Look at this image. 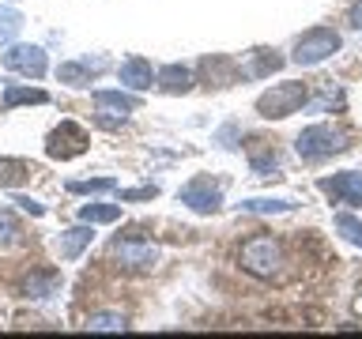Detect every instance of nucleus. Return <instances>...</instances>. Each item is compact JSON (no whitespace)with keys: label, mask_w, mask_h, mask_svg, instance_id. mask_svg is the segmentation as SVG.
Listing matches in <instances>:
<instances>
[{"label":"nucleus","mask_w":362,"mask_h":339,"mask_svg":"<svg viewBox=\"0 0 362 339\" xmlns=\"http://www.w3.org/2000/svg\"><path fill=\"white\" fill-rule=\"evenodd\" d=\"M121 203H83L79 208V222H117Z\"/></svg>","instance_id":"obj_21"},{"label":"nucleus","mask_w":362,"mask_h":339,"mask_svg":"<svg viewBox=\"0 0 362 339\" xmlns=\"http://www.w3.org/2000/svg\"><path fill=\"white\" fill-rule=\"evenodd\" d=\"M283 264H287V256H283V245L276 237L260 234V237H249L242 245V268L249 275L257 279H279L283 275Z\"/></svg>","instance_id":"obj_1"},{"label":"nucleus","mask_w":362,"mask_h":339,"mask_svg":"<svg viewBox=\"0 0 362 339\" xmlns=\"http://www.w3.org/2000/svg\"><path fill=\"white\" fill-rule=\"evenodd\" d=\"M16 203H19L27 215H34V219H42V215H45V208H42L38 200H30V196H16Z\"/></svg>","instance_id":"obj_28"},{"label":"nucleus","mask_w":362,"mask_h":339,"mask_svg":"<svg viewBox=\"0 0 362 339\" xmlns=\"http://www.w3.org/2000/svg\"><path fill=\"white\" fill-rule=\"evenodd\" d=\"M158 196L155 185H144V189H121V203H132V200H151Z\"/></svg>","instance_id":"obj_27"},{"label":"nucleus","mask_w":362,"mask_h":339,"mask_svg":"<svg viewBox=\"0 0 362 339\" xmlns=\"http://www.w3.org/2000/svg\"><path fill=\"white\" fill-rule=\"evenodd\" d=\"M298 203L294 200H268V196H249V200H242V211H249V215H287V211H294Z\"/></svg>","instance_id":"obj_17"},{"label":"nucleus","mask_w":362,"mask_h":339,"mask_svg":"<svg viewBox=\"0 0 362 339\" xmlns=\"http://www.w3.org/2000/svg\"><path fill=\"white\" fill-rule=\"evenodd\" d=\"M177 200L185 203L189 211H197V215H215L223 208V192H219V185H211L208 174L185 181V185L177 189Z\"/></svg>","instance_id":"obj_6"},{"label":"nucleus","mask_w":362,"mask_h":339,"mask_svg":"<svg viewBox=\"0 0 362 339\" xmlns=\"http://www.w3.org/2000/svg\"><path fill=\"white\" fill-rule=\"evenodd\" d=\"M117 79L129 90H147L155 83V72H151V61H144V56H129V61H121L117 68Z\"/></svg>","instance_id":"obj_13"},{"label":"nucleus","mask_w":362,"mask_h":339,"mask_svg":"<svg viewBox=\"0 0 362 339\" xmlns=\"http://www.w3.org/2000/svg\"><path fill=\"white\" fill-rule=\"evenodd\" d=\"M30 177V166L23 158H0V189H19Z\"/></svg>","instance_id":"obj_18"},{"label":"nucleus","mask_w":362,"mask_h":339,"mask_svg":"<svg viewBox=\"0 0 362 339\" xmlns=\"http://www.w3.org/2000/svg\"><path fill=\"white\" fill-rule=\"evenodd\" d=\"M57 79L68 83V87H87L90 79H95V72L87 68V61H68V64L57 68Z\"/></svg>","instance_id":"obj_20"},{"label":"nucleus","mask_w":362,"mask_h":339,"mask_svg":"<svg viewBox=\"0 0 362 339\" xmlns=\"http://www.w3.org/2000/svg\"><path fill=\"white\" fill-rule=\"evenodd\" d=\"M294 151H298L305 162H321V158H332L339 151H347V136L339 129H332V124H310V129L298 132Z\"/></svg>","instance_id":"obj_3"},{"label":"nucleus","mask_w":362,"mask_h":339,"mask_svg":"<svg viewBox=\"0 0 362 339\" xmlns=\"http://www.w3.org/2000/svg\"><path fill=\"white\" fill-rule=\"evenodd\" d=\"M317 189L325 196H332L339 203H351V208H362V174L358 170H344V174H332V177H321Z\"/></svg>","instance_id":"obj_8"},{"label":"nucleus","mask_w":362,"mask_h":339,"mask_svg":"<svg viewBox=\"0 0 362 339\" xmlns=\"http://www.w3.org/2000/svg\"><path fill=\"white\" fill-rule=\"evenodd\" d=\"M283 68V56H276V49H257L253 53V68H242V79H257V76H272Z\"/></svg>","instance_id":"obj_19"},{"label":"nucleus","mask_w":362,"mask_h":339,"mask_svg":"<svg viewBox=\"0 0 362 339\" xmlns=\"http://www.w3.org/2000/svg\"><path fill=\"white\" fill-rule=\"evenodd\" d=\"M117 189V181L113 177H90V181H68V192H76V196H95V192H113Z\"/></svg>","instance_id":"obj_23"},{"label":"nucleus","mask_w":362,"mask_h":339,"mask_svg":"<svg viewBox=\"0 0 362 339\" xmlns=\"http://www.w3.org/2000/svg\"><path fill=\"white\" fill-rule=\"evenodd\" d=\"M129 321L121 313H90L87 316V332H124Z\"/></svg>","instance_id":"obj_22"},{"label":"nucleus","mask_w":362,"mask_h":339,"mask_svg":"<svg viewBox=\"0 0 362 339\" xmlns=\"http://www.w3.org/2000/svg\"><path fill=\"white\" fill-rule=\"evenodd\" d=\"M332 226H336V230H339V234H344V237H347V242H351V245H358V249H362V222L355 219V215H347V211H339V215H336V219H332Z\"/></svg>","instance_id":"obj_24"},{"label":"nucleus","mask_w":362,"mask_h":339,"mask_svg":"<svg viewBox=\"0 0 362 339\" xmlns=\"http://www.w3.org/2000/svg\"><path fill=\"white\" fill-rule=\"evenodd\" d=\"M4 109H16V106H45L49 102V95L45 90H38V87H19V83H8L4 79Z\"/></svg>","instance_id":"obj_15"},{"label":"nucleus","mask_w":362,"mask_h":339,"mask_svg":"<svg viewBox=\"0 0 362 339\" xmlns=\"http://www.w3.org/2000/svg\"><path fill=\"white\" fill-rule=\"evenodd\" d=\"M351 27H358V30H362V0H358L355 8H351Z\"/></svg>","instance_id":"obj_29"},{"label":"nucleus","mask_w":362,"mask_h":339,"mask_svg":"<svg viewBox=\"0 0 362 339\" xmlns=\"http://www.w3.org/2000/svg\"><path fill=\"white\" fill-rule=\"evenodd\" d=\"M155 83L158 90H166V95H189L192 90V72L185 64H166L155 72Z\"/></svg>","instance_id":"obj_14"},{"label":"nucleus","mask_w":362,"mask_h":339,"mask_svg":"<svg viewBox=\"0 0 362 339\" xmlns=\"http://www.w3.org/2000/svg\"><path fill=\"white\" fill-rule=\"evenodd\" d=\"M90 102H95V109L106 117V113H113V117H129V113L140 109V98L136 95H124V90H95L90 95Z\"/></svg>","instance_id":"obj_10"},{"label":"nucleus","mask_w":362,"mask_h":339,"mask_svg":"<svg viewBox=\"0 0 362 339\" xmlns=\"http://www.w3.org/2000/svg\"><path fill=\"white\" fill-rule=\"evenodd\" d=\"M87 143H90L87 129H79L76 121H61V124L49 132V140H45V155H49V158H61V162H64V158L83 155Z\"/></svg>","instance_id":"obj_7"},{"label":"nucleus","mask_w":362,"mask_h":339,"mask_svg":"<svg viewBox=\"0 0 362 339\" xmlns=\"http://www.w3.org/2000/svg\"><path fill=\"white\" fill-rule=\"evenodd\" d=\"M19 219L11 215L8 208H0V249H8V245H16L19 242Z\"/></svg>","instance_id":"obj_26"},{"label":"nucleus","mask_w":362,"mask_h":339,"mask_svg":"<svg viewBox=\"0 0 362 339\" xmlns=\"http://www.w3.org/2000/svg\"><path fill=\"white\" fill-rule=\"evenodd\" d=\"M4 64L11 68V72L30 76V79H42V76H45V68H49V61H45V49H42V45H8Z\"/></svg>","instance_id":"obj_9"},{"label":"nucleus","mask_w":362,"mask_h":339,"mask_svg":"<svg viewBox=\"0 0 362 339\" xmlns=\"http://www.w3.org/2000/svg\"><path fill=\"white\" fill-rule=\"evenodd\" d=\"M110 256L117 260L121 271H132V275H144L158 264V249L140 234H129V237H113L110 242Z\"/></svg>","instance_id":"obj_4"},{"label":"nucleus","mask_w":362,"mask_h":339,"mask_svg":"<svg viewBox=\"0 0 362 339\" xmlns=\"http://www.w3.org/2000/svg\"><path fill=\"white\" fill-rule=\"evenodd\" d=\"M61 282H64V275L57 268H42V271H30L19 290L27 294V298H53V294L61 290Z\"/></svg>","instance_id":"obj_11"},{"label":"nucleus","mask_w":362,"mask_h":339,"mask_svg":"<svg viewBox=\"0 0 362 339\" xmlns=\"http://www.w3.org/2000/svg\"><path fill=\"white\" fill-rule=\"evenodd\" d=\"M90 242H95V222H79L57 237V253H61V260H76Z\"/></svg>","instance_id":"obj_12"},{"label":"nucleus","mask_w":362,"mask_h":339,"mask_svg":"<svg viewBox=\"0 0 362 339\" xmlns=\"http://www.w3.org/2000/svg\"><path fill=\"white\" fill-rule=\"evenodd\" d=\"M305 102H310V87L305 83H276V87H268L264 95L257 98V113L264 121H283V117H291V113H298Z\"/></svg>","instance_id":"obj_2"},{"label":"nucleus","mask_w":362,"mask_h":339,"mask_svg":"<svg viewBox=\"0 0 362 339\" xmlns=\"http://www.w3.org/2000/svg\"><path fill=\"white\" fill-rule=\"evenodd\" d=\"M204 72H208V79L215 87H230V83H238V76H242V68H238L230 56H204Z\"/></svg>","instance_id":"obj_16"},{"label":"nucleus","mask_w":362,"mask_h":339,"mask_svg":"<svg viewBox=\"0 0 362 339\" xmlns=\"http://www.w3.org/2000/svg\"><path fill=\"white\" fill-rule=\"evenodd\" d=\"M339 45H344V38H339L332 27H313V30H305L302 38L294 42V56H291V61L298 68H313V64L328 61Z\"/></svg>","instance_id":"obj_5"},{"label":"nucleus","mask_w":362,"mask_h":339,"mask_svg":"<svg viewBox=\"0 0 362 339\" xmlns=\"http://www.w3.org/2000/svg\"><path fill=\"white\" fill-rule=\"evenodd\" d=\"M23 30V16L16 8H0V42H16V34Z\"/></svg>","instance_id":"obj_25"}]
</instances>
